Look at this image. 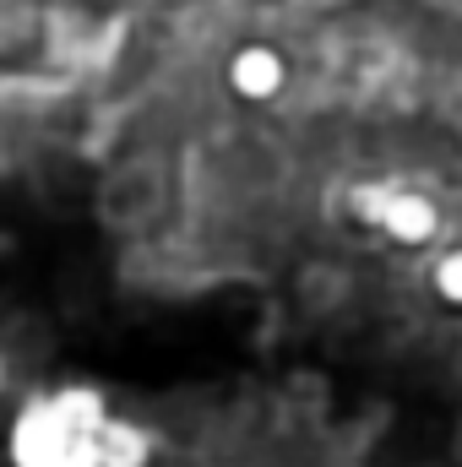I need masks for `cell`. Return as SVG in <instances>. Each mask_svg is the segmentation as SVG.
<instances>
[{
	"instance_id": "obj_1",
	"label": "cell",
	"mask_w": 462,
	"mask_h": 467,
	"mask_svg": "<svg viewBox=\"0 0 462 467\" xmlns=\"http://www.w3.org/2000/svg\"><path fill=\"white\" fill-rule=\"evenodd\" d=\"M110 408L93 386H60L16 413L11 424V467H104Z\"/></svg>"
},
{
	"instance_id": "obj_2",
	"label": "cell",
	"mask_w": 462,
	"mask_h": 467,
	"mask_svg": "<svg viewBox=\"0 0 462 467\" xmlns=\"http://www.w3.org/2000/svg\"><path fill=\"white\" fill-rule=\"evenodd\" d=\"M229 88L239 99H256V104L272 99V93L283 88V55L267 49V44H245L229 60Z\"/></svg>"
},
{
	"instance_id": "obj_3",
	"label": "cell",
	"mask_w": 462,
	"mask_h": 467,
	"mask_svg": "<svg viewBox=\"0 0 462 467\" xmlns=\"http://www.w3.org/2000/svg\"><path fill=\"white\" fill-rule=\"evenodd\" d=\"M381 223L397 234V239H408V244H419V239H430L436 234V207L425 202V196H392L386 202V213H381Z\"/></svg>"
},
{
	"instance_id": "obj_4",
	"label": "cell",
	"mask_w": 462,
	"mask_h": 467,
	"mask_svg": "<svg viewBox=\"0 0 462 467\" xmlns=\"http://www.w3.org/2000/svg\"><path fill=\"white\" fill-rule=\"evenodd\" d=\"M147 435L131 424V419H110L104 430V467H147Z\"/></svg>"
},
{
	"instance_id": "obj_5",
	"label": "cell",
	"mask_w": 462,
	"mask_h": 467,
	"mask_svg": "<svg viewBox=\"0 0 462 467\" xmlns=\"http://www.w3.org/2000/svg\"><path fill=\"white\" fill-rule=\"evenodd\" d=\"M436 288H441V299L462 305V250H452V255L436 266Z\"/></svg>"
},
{
	"instance_id": "obj_6",
	"label": "cell",
	"mask_w": 462,
	"mask_h": 467,
	"mask_svg": "<svg viewBox=\"0 0 462 467\" xmlns=\"http://www.w3.org/2000/svg\"><path fill=\"white\" fill-rule=\"evenodd\" d=\"M0 386H5V364H0Z\"/></svg>"
}]
</instances>
